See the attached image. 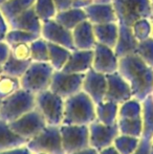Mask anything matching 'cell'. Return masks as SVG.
Listing matches in <instances>:
<instances>
[{
  "instance_id": "obj_21",
  "label": "cell",
  "mask_w": 153,
  "mask_h": 154,
  "mask_svg": "<svg viewBox=\"0 0 153 154\" xmlns=\"http://www.w3.org/2000/svg\"><path fill=\"white\" fill-rule=\"evenodd\" d=\"M93 34L96 43L113 48L118 37V23L110 22L93 24Z\"/></svg>"
},
{
  "instance_id": "obj_17",
  "label": "cell",
  "mask_w": 153,
  "mask_h": 154,
  "mask_svg": "<svg viewBox=\"0 0 153 154\" xmlns=\"http://www.w3.org/2000/svg\"><path fill=\"white\" fill-rule=\"evenodd\" d=\"M87 20L92 24L118 22V18L112 3H93L83 8Z\"/></svg>"
},
{
  "instance_id": "obj_24",
  "label": "cell",
  "mask_w": 153,
  "mask_h": 154,
  "mask_svg": "<svg viewBox=\"0 0 153 154\" xmlns=\"http://www.w3.org/2000/svg\"><path fill=\"white\" fill-rule=\"evenodd\" d=\"M96 120L105 125H115L118 120V104L106 100L96 104Z\"/></svg>"
},
{
  "instance_id": "obj_15",
  "label": "cell",
  "mask_w": 153,
  "mask_h": 154,
  "mask_svg": "<svg viewBox=\"0 0 153 154\" xmlns=\"http://www.w3.org/2000/svg\"><path fill=\"white\" fill-rule=\"evenodd\" d=\"M82 90L96 104L105 101L107 90L106 75L96 71L93 68L85 73Z\"/></svg>"
},
{
  "instance_id": "obj_50",
  "label": "cell",
  "mask_w": 153,
  "mask_h": 154,
  "mask_svg": "<svg viewBox=\"0 0 153 154\" xmlns=\"http://www.w3.org/2000/svg\"><path fill=\"white\" fill-rule=\"evenodd\" d=\"M151 140V145H152V148H153V135H152V137H151V140Z\"/></svg>"
},
{
  "instance_id": "obj_47",
  "label": "cell",
  "mask_w": 153,
  "mask_h": 154,
  "mask_svg": "<svg viewBox=\"0 0 153 154\" xmlns=\"http://www.w3.org/2000/svg\"><path fill=\"white\" fill-rule=\"evenodd\" d=\"M2 73H3V70H2V66L0 65V77H1Z\"/></svg>"
},
{
  "instance_id": "obj_49",
  "label": "cell",
  "mask_w": 153,
  "mask_h": 154,
  "mask_svg": "<svg viewBox=\"0 0 153 154\" xmlns=\"http://www.w3.org/2000/svg\"><path fill=\"white\" fill-rule=\"evenodd\" d=\"M33 154H47V153H45V152H35Z\"/></svg>"
},
{
  "instance_id": "obj_38",
  "label": "cell",
  "mask_w": 153,
  "mask_h": 154,
  "mask_svg": "<svg viewBox=\"0 0 153 154\" xmlns=\"http://www.w3.org/2000/svg\"><path fill=\"white\" fill-rule=\"evenodd\" d=\"M11 54L18 60H31L29 43H19L11 46Z\"/></svg>"
},
{
  "instance_id": "obj_31",
  "label": "cell",
  "mask_w": 153,
  "mask_h": 154,
  "mask_svg": "<svg viewBox=\"0 0 153 154\" xmlns=\"http://www.w3.org/2000/svg\"><path fill=\"white\" fill-rule=\"evenodd\" d=\"M142 138L118 133L113 142V146L121 154H133L139 148Z\"/></svg>"
},
{
  "instance_id": "obj_36",
  "label": "cell",
  "mask_w": 153,
  "mask_h": 154,
  "mask_svg": "<svg viewBox=\"0 0 153 154\" xmlns=\"http://www.w3.org/2000/svg\"><path fill=\"white\" fill-rule=\"evenodd\" d=\"M132 32L137 41H144L152 36V20L147 18H142L135 21L132 25Z\"/></svg>"
},
{
  "instance_id": "obj_52",
  "label": "cell",
  "mask_w": 153,
  "mask_h": 154,
  "mask_svg": "<svg viewBox=\"0 0 153 154\" xmlns=\"http://www.w3.org/2000/svg\"><path fill=\"white\" fill-rule=\"evenodd\" d=\"M1 102H2V100H0V106H1Z\"/></svg>"
},
{
  "instance_id": "obj_5",
  "label": "cell",
  "mask_w": 153,
  "mask_h": 154,
  "mask_svg": "<svg viewBox=\"0 0 153 154\" xmlns=\"http://www.w3.org/2000/svg\"><path fill=\"white\" fill-rule=\"evenodd\" d=\"M54 71L55 69L49 62H32L20 78L21 88L34 94L48 89Z\"/></svg>"
},
{
  "instance_id": "obj_2",
  "label": "cell",
  "mask_w": 153,
  "mask_h": 154,
  "mask_svg": "<svg viewBox=\"0 0 153 154\" xmlns=\"http://www.w3.org/2000/svg\"><path fill=\"white\" fill-rule=\"evenodd\" d=\"M96 121V103L83 90L64 100L62 125L88 126Z\"/></svg>"
},
{
  "instance_id": "obj_56",
  "label": "cell",
  "mask_w": 153,
  "mask_h": 154,
  "mask_svg": "<svg viewBox=\"0 0 153 154\" xmlns=\"http://www.w3.org/2000/svg\"><path fill=\"white\" fill-rule=\"evenodd\" d=\"M151 95H152V100H153V93H152V94H151Z\"/></svg>"
},
{
  "instance_id": "obj_16",
  "label": "cell",
  "mask_w": 153,
  "mask_h": 154,
  "mask_svg": "<svg viewBox=\"0 0 153 154\" xmlns=\"http://www.w3.org/2000/svg\"><path fill=\"white\" fill-rule=\"evenodd\" d=\"M92 61L93 49H75L62 70L69 73H86L92 68Z\"/></svg>"
},
{
  "instance_id": "obj_28",
  "label": "cell",
  "mask_w": 153,
  "mask_h": 154,
  "mask_svg": "<svg viewBox=\"0 0 153 154\" xmlns=\"http://www.w3.org/2000/svg\"><path fill=\"white\" fill-rule=\"evenodd\" d=\"M116 126L121 134L139 138H142L143 136L142 119H118Z\"/></svg>"
},
{
  "instance_id": "obj_34",
  "label": "cell",
  "mask_w": 153,
  "mask_h": 154,
  "mask_svg": "<svg viewBox=\"0 0 153 154\" xmlns=\"http://www.w3.org/2000/svg\"><path fill=\"white\" fill-rule=\"evenodd\" d=\"M21 88L19 78L2 73L0 77V100H4Z\"/></svg>"
},
{
  "instance_id": "obj_45",
  "label": "cell",
  "mask_w": 153,
  "mask_h": 154,
  "mask_svg": "<svg viewBox=\"0 0 153 154\" xmlns=\"http://www.w3.org/2000/svg\"><path fill=\"white\" fill-rule=\"evenodd\" d=\"M99 154H121V153L116 150L113 145H111V146L106 147V148L100 150V151H99Z\"/></svg>"
},
{
  "instance_id": "obj_22",
  "label": "cell",
  "mask_w": 153,
  "mask_h": 154,
  "mask_svg": "<svg viewBox=\"0 0 153 154\" xmlns=\"http://www.w3.org/2000/svg\"><path fill=\"white\" fill-rule=\"evenodd\" d=\"M54 19L67 29L72 31L77 25L87 20V17L83 8H70L68 10L57 12Z\"/></svg>"
},
{
  "instance_id": "obj_11",
  "label": "cell",
  "mask_w": 153,
  "mask_h": 154,
  "mask_svg": "<svg viewBox=\"0 0 153 154\" xmlns=\"http://www.w3.org/2000/svg\"><path fill=\"white\" fill-rule=\"evenodd\" d=\"M88 132H89V146L98 151L111 146L115 137L120 133L116 124L105 125L96 120L88 125Z\"/></svg>"
},
{
  "instance_id": "obj_7",
  "label": "cell",
  "mask_w": 153,
  "mask_h": 154,
  "mask_svg": "<svg viewBox=\"0 0 153 154\" xmlns=\"http://www.w3.org/2000/svg\"><path fill=\"white\" fill-rule=\"evenodd\" d=\"M26 146L33 153L65 154L60 135V126L47 125L40 133L26 143Z\"/></svg>"
},
{
  "instance_id": "obj_9",
  "label": "cell",
  "mask_w": 153,
  "mask_h": 154,
  "mask_svg": "<svg viewBox=\"0 0 153 154\" xmlns=\"http://www.w3.org/2000/svg\"><path fill=\"white\" fill-rule=\"evenodd\" d=\"M84 77L85 73H69L63 70H55L48 89L65 100L81 91Z\"/></svg>"
},
{
  "instance_id": "obj_32",
  "label": "cell",
  "mask_w": 153,
  "mask_h": 154,
  "mask_svg": "<svg viewBox=\"0 0 153 154\" xmlns=\"http://www.w3.org/2000/svg\"><path fill=\"white\" fill-rule=\"evenodd\" d=\"M31 46V60L33 62H48V44L45 39L39 37L29 43Z\"/></svg>"
},
{
  "instance_id": "obj_51",
  "label": "cell",
  "mask_w": 153,
  "mask_h": 154,
  "mask_svg": "<svg viewBox=\"0 0 153 154\" xmlns=\"http://www.w3.org/2000/svg\"><path fill=\"white\" fill-rule=\"evenodd\" d=\"M152 38H153V19H152Z\"/></svg>"
},
{
  "instance_id": "obj_54",
  "label": "cell",
  "mask_w": 153,
  "mask_h": 154,
  "mask_svg": "<svg viewBox=\"0 0 153 154\" xmlns=\"http://www.w3.org/2000/svg\"><path fill=\"white\" fill-rule=\"evenodd\" d=\"M150 1H151V3L153 4V0H150Z\"/></svg>"
},
{
  "instance_id": "obj_35",
  "label": "cell",
  "mask_w": 153,
  "mask_h": 154,
  "mask_svg": "<svg viewBox=\"0 0 153 154\" xmlns=\"http://www.w3.org/2000/svg\"><path fill=\"white\" fill-rule=\"evenodd\" d=\"M39 37H40V35L35 34V32H29L26 31H22V29H10L4 41L10 46H12V45L19 44V43H32Z\"/></svg>"
},
{
  "instance_id": "obj_14",
  "label": "cell",
  "mask_w": 153,
  "mask_h": 154,
  "mask_svg": "<svg viewBox=\"0 0 153 154\" xmlns=\"http://www.w3.org/2000/svg\"><path fill=\"white\" fill-rule=\"evenodd\" d=\"M107 90L105 100L116 104H122L133 97L131 88L118 71L106 75Z\"/></svg>"
},
{
  "instance_id": "obj_25",
  "label": "cell",
  "mask_w": 153,
  "mask_h": 154,
  "mask_svg": "<svg viewBox=\"0 0 153 154\" xmlns=\"http://www.w3.org/2000/svg\"><path fill=\"white\" fill-rule=\"evenodd\" d=\"M36 0H8L0 5V11L8 21H11L34 5Z\"/></svg>"
},
{
  "instance_id": "obj_13",
  "label": "cell",
  "mask_w": 153,
  "mask_h": 154,
  "mask_svg": "<svg viewBox=\"0 0 153 154\" xmlns=\"http://www.w3.org/2000/svg\"><path fill=\"white\" fill-rule=\"evenodd\" d=\"M92 68L103 75H109L118 71V58L113 48L96 43L93 48Z\"/></svg>"
},
{
  "instance_id": "obj_29",
  "label": "cell",
  "mask_w": 153,
  "mask_h": 154,
  "mask_svg": "<svg viewBox=\"0 0 153 154\" xmlns=\"http://www.w3.org/2000/svg\"><path fill=\"white\" fill-rule=\"evenodd\" d=\"M32 62H33L32 60H18L11 54V56L6 60V62L2 65V70H3V73H5V75L20 79L24 75V72L29 68Z\"/></svg>"
},
{
  "instance_id": "obj_23",
  "label": "cell",
  "mask_w": 153,
  "mask_h": 154,
  "mask_svg": "<svg viewBox=\"0 0 153 154\" xmlns=\"http://www.w3.org/2000/svg\"><path fill=\"white\" fill-rule=\"evenodd\" d=\"M27 140L16 134L8 122L0 119V152H3L15 147L26 145Z\"/></svg>"
},
{
  "instance_id": "obj_48",
  "label": "cell",
  "mask_w": 153,
  "mask_h": 154,
  "mask_svg": "<svg viewBox=\"0 0 153 154\" xmlns=\"http://www.w3.org/2000/svg\"><path fill=\"white\" fill-rule=\"evenodd\" d=\"M5 1H8V0H0V5H1L2 3H4Z\"/></svg>"
},
{
  "instance_id": "obj_20",
  "label": "cell",
  "mask_w": 153,
  "mask_h": 154,
  "mask_svg": "<svg viewBox=\"0 0 153 154\" xmlns=\"http://www.w3.org/2000/svg\"><path fill=\"white\" fill-rule=\"evenodd\" d=\"M72 32V39L76 49H93L96 44L93 34V24L85 20L77 25Z\"/></svg>"
},
{
  "instance_id": "obj_6",
  "label": "cell",
  "mask_w": 153,
  "mask_h": 154,
  "mask_svg": "<svg viewBox=\"0 0 153 154\" xmlns=\"http://www.w3.org/2000/svg\"><path fill=\"white\" fill-rule=\"evenodd\" d=\"M36 108L49 126L62 125L64 116V99L46 89L36 94Z\"/></svg>"
},
{
  "instance_id": "obj_4",
  "label": "cell",
  "mask_w": 153,
  "mask_h": 154,
  "mask_svg": "<svg viewBox=\"0 0 153 154\" xmlns=\"http://www.w3.org/2000/svg\"><path fill=\"white\" fill-rule=\"evenodd\" d=\"M118 24L131 26L142 18L153 19L150 0H112Z\"/></svg>"
},
{
  "instance_id": "obj_26",
  "label": "cell",
  "mask_w": 153,
  "mask_h": 154,
  "mask_svg": "<svg viewBox=\"0 0 153 154\" xmlns=\"http://www.w3.org/2000/svg\"><path fill=\"white\" fill-rule=\"evenodd\" d=\"M48 44V56H49V63L53 66L55 70H62L64 65L66 64L68 58L70 56L72 51L64 46L54 43L47 42Z\"/></svg>"
},
{
  "instance_id": "obj_33",
  "label": "cell",
  "mask_w": 153,
  "mask_h": 154,
  "mask_svg": "<svg viewBox=\"0 0 153 154\" xmlns=\"http://www.w3.org/2000/svg\"><path fill=\"white\" fill-rule=\"evenodd\" d=\"M34 10L42 22L54 19L58 12L54 0H36Z\"/></svg>"
},
{
  "instance_id": "obj_10",
  "label": "cell",
  "mask_w": 153,
  "mask_h": 154,
  "mask_svg": "<svg viewBox=\"0 0 153 154\" xmlns=\"http://www.w3.org/2000/svg\"><path fill=\"white\" fill-rule=\"evenodd\" d=\"M8 125L15 133L29 142L40 133L46 127L47 124L39 110L35 108L17 120L8 123Z\"/></svg>"
},
{
  "instance_id": "obj_8",
  "label": "cell",
  "mask_w": 153,
  "mask_h": 154,
  "mask_svg": "<svg viewBox=\"0 0 153 154\" xmlns=\"http://www.w3.org/2000/svg\"><path fill=\"white\" fill-rule=\"evenodd\" d=\"M60 135L65 154L76 153L90 147L88 126L60 125Z\"/></svg>"
},
{
  "instance_id": "obj_39",
  "label": "cell",
  "mask_w": 153,
  "mask_h": 154,
  "mask_svg": "<svg viewBox=\"0 0 153 154\" xmlns=\"http://www.w3.org/2000/svg\"><path fill=\"white\" fill-rule=\"evenodd\" d=\"M11 56V46L5 41H0V65H3Z\"/></svg>"
},
{
  "instance_id": "obj_42",
  "label": "cell",
  "mask_w": 153,
  "mask_h": 154,
  "mask_svg": "<svg viewBox=\"0 0 153 154\" xmlns=\"http://www.w3.org/2000/svg\"><path fill=\"white\" fill-rule=\"evenodd\" d=\"M112 0H75L74 8H85L93 3H110Z\"/></svg>"
},
{
  "instance_id": "obj_1",
  "label": "cell",
  "mask_w": 153,
  "mask_h": 154,
  "mask_svg": "<svg viewBox=\"0 0 153 154\" xmlns=\"http://www.w3.org/2000/svg\"><path fill=\"white\" fill-rule=\"evenodd\" d=\"M118 71L129 84L133 97L143 101L153 93V67L136 54L120 58Z\"/></svg>"
},
{
  "instance_id": "obj_30",
  "label": "cell",
  "mask_w": 153,
  "mask_h": 154,
  "mask_svg": "<svg viewBox=\"0 0 153 154\" xmlns=\"http://www.w3.org/2000/svg\"><path fill=\"white\" fill-rule=\"evenodd\" d=\"M118 119H142V101L131 97L120 104Z\"/></svg>"
},
{
  "instance_id": "obj_44",
  "label": "cell",
  "mask_w": 153,
  "mask_h": 154,
  "mask_svg": "<svg viewBox=\"0 0 153 154\" xmlns=\"http://www.w3.org/2000/svg\"><path fill=\"white\" fill-rule=\"evenodd\" d=\"M74 1L75 0H54L58 12H61V11H65L70 8H74Z\"/></svg>"
},
{
  "instance_id": "obj_40",
  "label": "cell",
  "mask_w": 153,
  "mask_h": 154,
  "mask_svg": "<svg viewBox=\"0 0 153 154\" xmlns=\"http://www.w3.org/2000/svg\"><path fill=\"white\" fill-rule=\"evenodd\" d=\"M151 151H152L151 140L142 137L139 148L136 149V151L133 154H151Z\"/></svg>"
},
{
  "instance_id": "obj_55",
  "label": "cell",
  "mask_w": 153,
  "mask_h": 154,
  "mask_svg": "<svg viewBox=\"0 0 153 154\" xmlns=\"http://www.w3.org/2000/svg\"><path fill=\"white\" fill-rule=\"evenodd\" d=\"M151 154H153V148H152V151H151Z\"/></svg>"
},
{
  "instance_id": "obj_19",
  "label": "cell",
  "mask_w": 153,
  "mask_h": 154,
  "mask_svg": "<svg viewBox=\"0 0 153 154\" xmlns=\"http://www.w3.org/2000/svg\"><path fill=\"white\" fill-rule=\"evenodd\" d=\"M10 29H22L29 32H35L41 36V29H42V21L37 16L34 5L31 8L26 10L25 12L21 13L14 19L8 21Z\"/></svg>"
},
{
  "instance_id": "obj_46",
  "label": "cell",
  "mask_w": 153,
  "mask_h": 154,
  "mask_svg": "<svg viewBox=\"0 0 153 154\" xmlns=\"http://www.w3.org/2000/svg\"><path fill=\"white\" fill-rule=\"evenodd\" d=\"M72 154H99V151L93 149L92 147H88L86 149H83L81 151H78L76 153H72Z\"/></svg>"
},
{
  "instance_id": "obj_12",
  "label": "cell",
  "mask_w": 153,
  "mask_h": 154,
  "mask_svg": "<svg viewBox=\"0 0 153 154\" xmlns=\"http://www.w3.org/2000/svg\"><path fill=\"white\" fill-rule=\"evenodd\" d=\"M41 37L45 39L47 42L61 45V46L66 47L70 51L76 49L72 31L58 23L55 19H50V20L42 22Z\"/></svg>"
},
{
  "instance_id": "obj_27",
  "label": "cell",
  "mask_w": 153,
  "mask_h": 154,
  "mask_svg": "<svg viewBox=\"0 0 153 154\" xmlns=\"http://www.w3.org/2000/svg\"><path fill=\"white\" fill-rule=\"evenodd\" d=\"M142 122H143V138L151 140L153 135V100L149 95L142 101Z\"/></svg>"
},
{
  "instance_id": "obj_37",
  "label": "cell",
  "mask_w": 153,
  "mask_h": 154,
  "mask_svg": "<svg viewBox=\"0 0 153 154\" xmlns=\"http://www.w3.org/2000/svg\"><path fill=\"white\" fill-rule=\"evenodd\" d=\"M135 54L143 60L146 64L153 67V38L146 39L144 41H139L137 44Z\"/></svg>"
},
{
  "instance_id": "obj_3",
  "label": "cell",
  "mask_w": 153,
  "mask_h": 154,
  "mask_svg": "<svg viewBox=\"0 0 153 154\" xmlns=\"http://www.w3.org/2000/svg\"><path fill=\"white\" fill-rule=\"evenodd\" d=\"M36 108V94L20 88L6 99L0 106V119L8 123L17 120Z\"/></svg>"
},
{
  "instance_id": "obj_53",
  "label": "cell",
  "mask_w": 153,
  "mask_h": 154,
  "mask_svg": "<svg viewBox=\"0 0 153 154\" xmlns=\"http://www.w3.org/2000/svg\"><path fill=\"white\" fill-rule=\"evenodd\" d=\"M152 14H153V4H152Z\"/></svg>"
},
{
  "instance_id": "obj_43",
  "label": "cell",
  "mask_w": 153,
  "mask_h": 154,
  "mask_svg": "<svg viewBox=\"0 0 153 154\" xmlns=\"http://www.w3.org/2000/svg\"><path fill=\"white\" fill-rule=\"evenodd\" d=\"M0 154H33V152L29 150L26 145H23V146L15 147V148L8 149L3 152H0Z\"/></svg>"
},
{
  "instance_id": "obj_41",
  "label": "cell",
  "mask_w": 153,
  "mask_h": 154,
  "mask_svg": "<svg viewBox=\"0 0 153 154\" xmlns=\"http://www.w3.org/2000/svg\"><path fill=\"white\" fill-rule=\"evenodd\" d=\"M10 31V24L0 11V41L5 40L6 34Z\"/></svg>"
},
{
  "instance_id": "obj_18",
  "label": "cell",
  "mask_w": 153,
  "mask_h": 154,
  "mask_svg": "<svg viewBox=\"0 0 153 154\" xmlns=\"http://www.w3.org/2000/svg\"><path fill=\"white\" fill-rule=\"evenodd\" d=\"M137 44L139 41L135 39L131 26L118 24V37L113 47V51L118 59L131 54H135Z\"/></svg>"
}]
</instances>
